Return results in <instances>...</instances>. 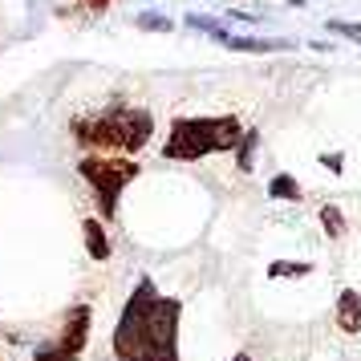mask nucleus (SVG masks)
I'll list each match as a JSON object with an SVG mask.
<instances>
[{
    "label": "nucleus",
    "instance_id": "1",
    "mask_svg": "<svg viewBox=\"0 0 361 361\" xmlns=\"http://www.w3.org/2000/svg\"><path fill=\"white\" fill-rule=\"evenodd\" d=\"M179 312L183 305L159 296L154 280L138 276L114 329V353L122 361H179Z\"/></svg>",
    "mask_w": 361,
    "mask_h": 361
},
{
    "label": "nucleus",
    "instance_id": "2",
    "mask_svg": "<svg viewBox=\"0 0 361 361\" xmlns=\"http://www.w3.org/2000/svg\"><path fill=\"white\" fill-rule=\"evenodd\" d=\"M150 130H154V118L142 106H114L110 114L73 122V138L94 154H138L150 142Z\"/></svg>",
    "mask_w": 361,
    "mask_h": 361
},
{
    "label": "nucleus",
    "instance_id": "3",
    "mask_svg": "<svg viewBox=\"0 0 361 361\" xmlns=\"http://www.w3.org/2000/svg\"><path fill=\"white\" fill-rule=\"evenodd\" d=\"M244 138V126L240 118H179L171 134L163 142V159L171 163H195V159H207V154H224V150H235Z\"/></svg>",
    "mask_w": 361,
    "mask_h": 361
},
{
    "label": "nucleus",
    "instance_id": "4",
    "mask_svg": "<svg viewBox=\"0 0 361 361\" xmlns=\"http://www.w3.org/2000/svg\"><path fill=\"white\" fill-rule=\"evenodd\" d=\"M138 171H142V166L134 163V154H85L82 163H78V175L94 187V195H98L106 219H114L118 195L126 191L130 179H138Z\"/></svg>",
    "mask_w": 361,
    "mask_h": 361
},
{
    "label": "nucleus",
    "instance_id": "5",
    "mask_svg": "<svg viewBox=\"0 0 361 361\" xmlns=\"http://www.w3.org/2000/svg\"><path fill=\"white\" fill-rule=\"evenodd\" d=\"M90 321H94V312L85 309V305L69 309L61 333H57L53 341L37 345L33 361H82L85 357V345H90Z\"/></svg>",
    "mask_w": 361,
    "mask_h": 361
},
{
    "label": "nucleus",
    "instance_id": "6",
    "mask_svg": "<svg viewBox=\"0 0 361 361\" xmlns=\"http://www.w3.org/2000/svg\"><path fill=\"white\" fill-rule=\"evenodd\" d=\"M337 329L341 333H357L361 329V293H353V288H345L337 296Z\"/></svg>",
    "mask_w": 361,
    "mask_h": 361
},
{
    "label": "nucleus",
    "instance_id": "7",
    "mask_svg": "<svg viewBox=\"0 0 361 361\" xmlns=\"http://www.w3.org/2000/svg\"><path fill=\"white\" fill-rule=\"evenodd\" d=\"M82 235H85V252L94 256V260H110V235H106V224L102 219H85L82 224Z\"/></svg>",
    "mask_w": 361,
    "mask_h": 361
},
{
    "label": "nucleus",
    "instance_id": "8",
    "mask_svg": "<svg viewBox=\"0 0 361 361\" xmlns=\"http://www.w3.org/2000/svg\"><path fill=\"white\" fill-rule=\"evenodd\" d=\"M224 45L235 49V53H276V49H288V41H268V37H228Z\"/></svg>",
    "mask_w": 361,
    "mask_h": 361
},
{
    "label": "nucleus",
    "instance_id": "9",
    "mask_svg": "<svg viewBox=\"0 0 361 361\" xmlns=\"http://www.w3.org/2000/svg\"><path fill=\"white\" fill-rule=\"evenodd\" d=\"M256 147H260V130H244L240 147H235V166L240 171H252L256 166Z\"/></svg>",
    "mask_w": 361,
    "mask_h": 361
},
{
    "label": "nucleus",
    "instance_id": "10",
    "mask_svg": "<svg viewBox=\"0 0 361 361\" xmlns=\"http://www.w3.org/2000/svg\"><path fill=\"white\" fill-rule=\"evenodd\" d=\"M321 228H325L329 240H341V235H345V215H341V207L321 203Z\"/></svg>",
    "mask_w": 361,
    "mask_h": 361
},
{
    "label": "nucleus",
    "instance_id": "11",
    "mask_svg": "<svg viewBox=\"0 0 361 361\" xmlns=\"http://www.w3.org/2000/svg\"><path fill=\"white\" fill-rule=\"evenodd\" d=\"M268 195L296 203V199H300V183H296L293 175H272V183H268Z\"/></svg>",
    "mask_w": 361,
    "mask_h": 361
},
{
    "label": "nucleus",
    "instance_id": "12",
    "mask_svg": "<svg viewBox=\"0 0 361 361\" xmlns=\"http://www.w3.org/2000/svg\"><path fill=\"white\" fill-rule=\"evenodd\" d=\"M312 264H268V276H309Z\"/></svg>",
    "mask_w": 361,
    "mask_h": 361
},
{
    "label": "nucleus",
    "instance_id": "13",
    "mask_svg": "<svg viewBox=\"0 0 361 361\" xmlns=\"http://www.w3.org/2000/svg\"><path fill=\"white\" fill-rule=\"evenodd\" d=\"M138 29H159V33H171V17H163V13H142V17H138Z\"/></svg>",
    "mask_w": 361,
    "mask_h": 361
},
{
    "label": "nucleus",
    "instance_id": "14",
    "mask_svg": "<svg viewBox=\"0 0 361 361\" xmlns=\"http://www.w3.org/2000/svg\"><path fill=\"white\" fill-rule=\"evenodd\" d=\"M329 33H341L349 41H361V25H349V20H329Z\"/></svg>",
    "mask_w": 361,
    "mask_h": 361
},
{
    "label": "nucleus",
    "instance_id": "15",
    "mask_svg": "<svg viewBox=\"0 0 361 361\" xmlns=\"http://www.w3.org/2000/svg\"><path fill=\"white\" fill-rule=\"evenodd\" d=\"M321 163H325V171H333V175H341L345 159H341V154H321Z\"/></svg>",
    "mask_w": 361,
    "mask_h": 361
},
{
    "label": "nucleus",
    "instance_id": "16",
    "mask_svg": "<svg viewBox=\"0 0 361 361\" xmlns=\"http://www.w3.org/2000/svg\"><path fill=\"white\" fill-rule=\"evenodd\" d=\"M85 4H90V8H94V13H102V8H106V4H110V0H85Z\"/></svg>",
    "mask_w": 361,
    "mask_h": 361
},
{
    "label": "nucleus",
    "instance_id": "17",
    "mask_svg": "<svg viewBox=\"0 0 361 361\" xmlns=\"http://www.w3.org/2000/svg\"><path fill=\"white\" fill-rule=\"evenodd\" d=\"M231 361H252V357H247V353H235V357H231Z\"/></svg>",
    "mask_w": 361,
    "mask_h": 361
}]
</instances>
